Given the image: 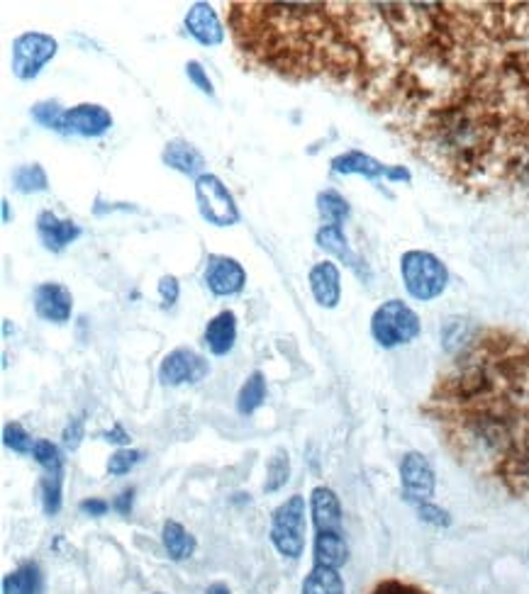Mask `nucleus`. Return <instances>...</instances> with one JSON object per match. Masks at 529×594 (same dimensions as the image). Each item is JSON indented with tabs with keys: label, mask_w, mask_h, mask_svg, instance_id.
<instances>
[{
	"label": "nucleus",
	"mask_w": 529,
	"mask_h": 594,
	"mask_svg": "<svg viewBox=\"0 0 529 594\" xmlns=\"http://www.w3.org/2000/svg\"><path fill=\"white\" fill-rule=\"evenodd\" d=\"M427 412L454 456L513 495L529 492V344L474 329L439 376Z\"/></svg>",
	"instance_id": "nucleus-1"
},
{
	"label": "nucleus",
	"mask_w": 529,
	"mask_h": 594,
	"mask_svg": "<svg viewBox=\"0 0 529 594\" xmlns=\"http://www.w3.org/2000/svg\"><path fill=\"white\" fill-rule=\"evenodd\" d=\"M232 39L249 64L291 80L329 78L342 54L335 3H229Z\"/></svg>",
	"instance_id": "nucleus-2"
},
{
	"label": "nucleus",
	"mask_w": 529,
	"mask_h": 594,
	"mask_svg": "<svg viewBox=\"0 0 529 594\" xmlns=\"http://www.w3.org/2000/svg\"><path fill=\"white\" fill-rule=\"evenodd\" d=\"M401 276L407 295L429 302L439 298L449 286V270L442 258L429 254V251H405L401 256Z\"/></svg>",
	"instance_id": "nucleus-3"
},
{
	"label": "nucleus",
	"mask_w": 529,
	"mask_h": 594,
	"mask_svg": "<svg viewBox=\"0 0 529 594\" xmlns=\"http://www.w3.org/2000/svg\"><path fill=\"white\" fill-rule=\"evenodd\" d=\"M420 317L403 300H386L371 317V337L381 349H398L420 337Z\"/></svg>",
	"instance_id": "nucleus-4"
},
{
	"label": "nucleus",
	"mask_w": 529,
	"mask_h": 594,
	"mask_svg": "<svg viewBox=\"0 0 529 594\" xmlns=\"http://www.w3.org/2000/svg\"><path fill=\"white\" fill-rule=\"evenodd\" d=\"M305 517H307V509H305L303 495L288 497L274 509L268 536H272L274 548L281 553L284 558L298 560L305 553V536H307Z\"/></svg>",
	"instance_id": "nucleus-5"
},
{
	"label": "nucleus",
	"mask_w": 529,
	"mask_h": 594,
	"mask_svg": "<svg viewBox=\"0 0 529 594\" xmlns=\"http://www.w3.org/2000/svg\"><path fill=\"white\" fill-rule=\"evenodd\" d=\"M196 203L205 223L215 227H232L242 219L235 195L229 193L227 186L215 174H203L201 178H196Z\"/></svg>",
	"instance_id": "nucleus-6"
},
{
	"label": "nucleus",
	"mask_w": 529,
	"mask_h": 594,
	"mask_svg": "<svg viewBox=\"0 0 529 594\" xmlns=\"http://www.w3.org/2000/svg\"><path fill=\"white\" fill-rule=\"evenodd\" d=\"M59 52V42L47 33H25L13 39V74L20 80H35Z\"/></svg>",
	"instance_id": "nucleus-7"
},
{
	"label": "nucleus",
	"mask_w": 529,
	"mask_h": 594,
	"mask_svg": "<svg viewBox=\"0 0 529 594\" xmlns=\"http://www.w3.org/2000/svg\"><path fill=\"white\" fill-rule=\"evenodd\" d=\"M401 490L407 505H423V502H432L437 490V476L432 463L423 456L420 451L405 453L401 460Z\"/></svg>",
	"instance_id": "nucleus-8"
},
{
	"label": "nucleus",
	"mask_w": 529,
	"mask_h": 594,
	"mask_svg": "<svg viewBox=\"0 0 529 594\" xmlns=\"http://www.w3.org/2000/svg\"><path fill=\"white\" fill-rule=\"evenodd\" d=\"M207 372H211V364L198 351L178 346L164 356L162 366H159V380L168 388L196 386L207 378Z\"/></svg>",
	"instance_id": "nucleus-9"
},
{
	"label": "nucleus",
	"mask_w": 529,
	"mask_h": 594,
	"mask_svg": "<svg viewBox=\"0 0 529 594\" xmlns=\"http://www.w3.org/2000/svg\"><path fill=\"white\" fill-rule=\"evenodd\" d=\"M329 166H332L335 174L339 176H364L368 180H378V178H388L393 180V184H398V180H405V184H411L413 176L411 170L403 168V166H386L381 164V161L364 154V151L358 149H352V151H344V154L335 156L332 161H329Z\"/></svg>",
	"instance_id": "nucleus-10"
},
{
	"label": "nucleus",
	"mask_w": 529,
	"mask_h": 594,
	"mask_svg": "<svg viewBox=\"0 0 529 594\" xmlns=\"http://www.w3.org/2000/svg\"><path fill=\"white\" fill-rule=\"evenodd\" d=\"M110 127H113V115H110L103 105L81 103L66 110L62 125H59V132L96 139L110 132Z\"/></svg>",
	"instance_id": "nucleus-11"
},
{
	"label": "nucleus",
	"mask_w": 529,
	"mask_h": 594,
	"mask_svg": "<svg viewBox=\"0 0 529 594\" xmlns=\"http://www.w3.org/2000/svg\"><path fill=\"white\" fill-rule=\"evenodd\" d=\"M205 283L217 298L239 295L247 286V270L232 256L211 254L205 266Z\"/></svg>",
	"instance_id": "nucleus-12"
},
{
	"label": "nucleus",
	"mask_w": 529,
	"mask_h": 594,
	"mask_svg": "<svg viewBox=\"0 0 529 594\" xmlns=\"http://www.w3.org/2000/svg\"><path fill=\"white\" fill-rule=\"evenodd\" d=\"M35 312L39 319L52 325H66L74 312L72 290L62 283H39L35 288Z\"/></svg>",
	"instance_id": "nucleus-13"
},
{
	"label": "nucleus",
	"mask_w": 529,
	"mask_h": 594,
	"mask_svg": "<svg viewBox=\"0 0 529 594\" xmlns=\"http://www.w3.org/2000/svg\"><path fill=\"white\" fill-rule=\"evenodd\" d=\"M84 235V229L78 227L74 219L56 217L52 210H42L37 217V237L42 241V247L52 254H62V251L74 244V241Z\"/></svg>",
	"instance_id": "nucleus-14"
},
{
	"label": "nucleus",
	"mask_w": 529,
	"mask_h": 594,
	"mask_svg": "<svg viewBox=\"0 0 529 594\" xmlns=\"http://www.w3.org/2000/svg\"><path fill=\"white\" fill-rule=\"evenodd\" d=\"M186 29L198 45L219 47L225 42V27L211 3H193L186 13Z\"/></svg>",
	"instance_id": "nucleus-15"
},
{
	"label": "nucleus",
	"mask_w": 529,
	"mask_h": 594,
	"mask_svg": "<svg viewBox=\"0 0 529 594\" xmlns=\"http://www.w3.org/2000/svg\"><path fill=\"white\" fill-rule=\"evenodd\" d=\"M307 283H311V293L319 307L335 309L339 300H342V276H339V268L332 261L315 264L311 268V276H307Z\"/></svg>",
	"instance_id": "nucleus-16"
},
{
	"label": "nucleus",
	"mask_w": 529,
	"mask_h": 594,
	"mask_svg": "<svg viewBox=\"0 0 529 594\" xmlns=\"http://www.w3.org/2000/svg\"><path fill=\"white\" fill-rule=\"evenodd\" d=\"M315 241H317V247L327 251V254H332L335 258L342 261V264L347 268H352L354 274L362 278V280H368L371 278V274H368V268L362 258H358L352 247H349V241L344 237V231L342 227H332V225H323L317 229V235H315Z\"/></svg>",
	"instance_id": "nucleus-17"
},
{
	"label": "nucleus",
	"mask_w": 529,
	"mask_h": 594,
	"mask_svg": "<svg viewBox=\"0 0 529 594\" xmlns=\"http://www.w3.org/2000/svg\"><path fill=\"white\" fill-rule=\"evenodd\" d=\"M311 515L315 523V533L344 531L342 527V502L332 488L319 485L311 492Z\"/></svg>",
	"instance_id": "nucleus-18"
},
{
	"label": "nucleus",
	"mask_w": 529,
	"mask_h": 594,
	"mask_svg": "<svg viewBox=\"0 0 529 594\" xmlns=\"http://www.w3.org/2000/svg\"><path fill=\"white\" fill-rule=\"evenodd\" d=\"M162 161L164 166L174 168L184 176L201 178L205 174V156L201 154V149L186 142V139H172V142H166L162 151Z\"/></svg>",
	"instance_id": "nucleus-19"
},
{
	"label": "nucleus",
	"mask_w": 529,
	"mask_h": 594,
	"mask_svg": "<svg viewBox=\"0 0 529 594\" xmlns=\"http://www.w3.org/2000/svg\"><path fill=\"white\" fill-rule=\"evenodd\" d=\"M237 344V315L232 309H223L205 327V346L213 356H227Z\"/></svg>",
	"instance_id": "nucleus-20"
},
{
	"label": "nucleus",
	"mask_w": 529,
	"mask_h": 594,
	"mask_svg": "<svg viewBox=\"0 0 529 594\" xmlns=\"http://www.w3.org/2000/svg\"><path fill=\"white\" fill-rule=\"evenodd\" d=\"M313 556H315V566H325V568H335V570L347 566L349 546H347L344 531L315 533Z\"/></svg>",
	"instance_id": "nucleus-21"
},
{
	"label": "nucleus",
	"mask_w": 529,
	"mask_h": 594,
	"mask_svg": "<svg viewBox=\"0 0 529 594\" xmlns=\"http://www.w3.org/2000/svg\"><path fill=\"white\" fill-rule=\"evenodd\" d=\"M162 543H164L166 556L172 560H176V563H184L188 558H193V553L198 548V541H196L193 533L188 531L184 523H178L174 519L164 521Z\"/></svg>",
	"instance_id": "nucleus-22"
},
{
	"label": "nucleus",
	"mask_w": 529,
	"mask_h": 594,
	"mask_svg": "<svg viewBox=\"0 0 529 594\" xmlns=\"http://www.w3.org/2000/svg\"><path fill=\"white\" fill-rule=\"evenodd\" d=\"M3 594H42L45 576L37 563L27 560L3 578Z\"/></svg>",
	"instance_id": "nucleus-23"
},
{
	"label": "nucleus",
	"mask_w": 529,
	"mask_h": 594,
	"mask_svg": "<svg viewBox=\"0 0 529 594\" xmlns=\"http://www.w3.org/2000/svg\"><path fill=\"white\" fill-rule=\"evenodd\" d=\"M303 594H347L344 578L335 568L313 566L303 580Z\"/></svg>",
	"instance_id": "nucleus-24"
},
{
	"label": "nucleus",
	"mask_w": 529,
	"mask_h": 594,
	"mask_svg": "<svg viewBox=\"0 0 529 594\" xmlns=\"http://www.w3.org/2000/svg\"><path fill=\"white\" fill-rule=\"evenodd\" d=\"M266 400V378L262 370H254L252 376L244 380L237 395V412L239 415H254V412L264 405Z\"/></svg>",
	"instance_id": "nucleus-25"
},
{
	"label": "nucleus",
	"mask_w": 529,
	"mask_h": 594,
	"mask_svg": "<svg viewBox=\"0 0 529 594\" xmlns=\"http://www.w3.org/2000/svg\"><path fill=\"white\" fill-rule=\"evenodd\" d=\"M317 213H319V217H323V225L342 227L349 213H352V207H349L344 195H339L337 190L327 188V190H323V193H317Z\"/></svg>",
	"instance_id": "nucleus-26"
},
{
	"label": "nucleus",
	"mask_w": 529,
	"mask_h": 594,
	"mask_svg": "<svg viewBox=\"0 0 529 594\" xmlns=\"http://www.w3.org/2000/svg\"><path fill=\"white\" fill-rule=\"evenodd\" d=\"M13 188L23 195H35V193H47L49 190V178L47 170L39 164H25L13 170Z\"/></svg>",
	"instance_id": "nucleus-27"
},
{
	"label": "nucleus",
	"mask_w": 529,
	"mask_h": 594,
	"mask_svg": "<svg viewBox=\"0 0 529 594\" xmlns=\"http://www.w3.org/2000/svg\"><path fill=\"white\" fill-rule=\"evenodd\" d=\"M288 478H291V453L288 448H276L274 456L268 458L266 466V480H264V492L266 495H274L281 488H286Z\"/></svg>",
	"instance_id": "nucleus-28"
},
{
	"label": "nucleus",
	"mask_w": 529,
	"mask_h": 594,
	"mask_svg": "<svg viewBox=\"0 0 529 594\" xmlns=\"http://www.w3.org/2000/svg\"><path fill=\"white\" fill-rule=\"evenodd\" d=\"M42 507L47 517H54L64 507V470H47L42 478Z\"/></svg>",
	"instance_id": "nucleus-29"
},
{
	"label": "nucleus",
	"mask_w": 529,
	"mask_h": 594,
	"mask_svg": "<svg viewBox=\"0 0 529 594\" xmlns=\"http://www.w3.org/2000/svg\"><path fill=\"white\" fill-rule=\"evenodd\" d=\"M3 444L13 453H20V456H27L35 448L33 437L27 434V429L20 421H8L3 427Z\"/></svg>",
	"instance_id": "nucleus-30"
},
{
	"label": "nucleus",
	"mask_w": 529,
	"mask_h": 594,
	"mask_svg": "<svg viewBox=\"0 0 529 594\" xmlns=\"http://www.w3.org/2000/svg\"><path fill=\"white\" fill-rule=\"evenodd\" d=\"M29 113H33V119L37 125H42L47 129H56L59 132V125H62V117L66 110H62V105H59L56 100H39Z\"/></svg>",
	"instance_id": "nucleus-31"
},
{
	"label": "nucleus",
	"mask_w": 529,
	"mask_h": 594,
	"mask_svg": "<svg viewBox=\"0 0 529 594\" xmlns=\"http://www.w3.org/2000/svg\"><path fill=\"white\" fill-rule=\"evenodd\" d=\"M33 458L39 463V466L47 470H64V456L62 448L47 439H37L35 448H33Z\"/></svg>",
	"instance_id": "nucleus-32"
},
{
	"label": "nucleus",
	"mask_w": 529,
	"mask_h": 594,
	"mask_svg": "<svg viewBox=\"0 0 529 594\" xmlns=\"http://www.w3.org/2000/svg\"><path fill=\"white\" fill-rule=\"evenodd\" d=\"M142 458H144V453L137 451V448H117L108 460V472L115 478L127 476L129 470H135L139 463H142Z\"/></svg>",
	"instance_id": "nucleus-33"
},
{
	"label": "nucleus",
	"mask_w": 529,
	"mask_h": 594,
	"mask_svg": "<svg viewBox=\"0 0 529 594\" xmlns=\"http://www.w3.org/2000/svg\"><path fill=\"white\" fill-rule=\"evenodd\" d=\"M417 517H420L425 523H429V527H437V529H446L452 527V515H449L446 509L437 507L434 502H423V505H417Z\"/></svg>",
	"instance_id": "nucleus-34"
},
{
	"label": "nucleus",
	"mask_w": 529,
	"mask_h": 594,
	"mask_svg": "<svg viewBox=\"0 0 529 594\" xmlns=\"http://www.w3.org/2000/svg\"><path fill=\"white\" fill-rule=\"evenodd\" d=\"M84 437H86V419L84 417H74L68 425L64 427V434H62V444L66 451H76L78 446L84 444Z\"/></svg>",
	"instance_id": "nucleus-35"
},
{
	"label": "nucleus",
	"mask_w": 529,
	"mask_h": 594,
	"mask_svg": "<svg viewBox=\"0 0 529 594\" xmlns=\"http://www.w3.org/2000/svg\"><path fill=\"white\" fill-rule=\"evenodd\" d=\"M186 76H188V80H191V84H193L198 90H201V93L211 96V98L215 96L213 80H211V76H207V72H205L201 62H188V64H186Z\"/></svg>",
	"instance_id": "nucleus-36"
},
{
	"label": "nucleus",
	"mask_w": 529,
	"mask_h": 594,
	"mask_svg": "<svg viewBox=\"0 0 529 594\" xmlns=\"http://www.w3.org/2000/svg\"><path fill=\"white\" fill-rule=\"evenodd\" d=\"M178 295H181V286H178L176 276H162L159 280V298H162V307L168 309L178 302Z\"/></svg>",
	"instance_id": "nucleus-37"
},
{
	"label": "nucleus",
	"mask_w": 529,
	"mask_h": 594,
	"mask_svg": "<svg viewBox=\"0 0 529 594\" xmlns=\"http://www.w3.org/2000/svg\"><path fill=\"white\" fill-rule=\"evenodd\" d=\"M110 509H113V507H110V502H105L101 497H88V500L81 502V505H78V511H81V515L96 517V519L98 517H105Z\"/></svg>",
	"instance_id": "nucleus-38"
},
{
	"label": "nucleus",
	"mask_w": 529,
	"mask_h": 594,
	"mask_svg": "<svg viewBox=\"0 0 529 594\" xmlns=\"http://www.w3.org/2000/svg\"><path fill=\"white\" fill-rule=\"evenodd\" d=\"M371 594H425L413 585H405V582H398V580H386L378 585Z\"/></svg>",
	"instance_id": "nucleus-39"
},
{
	"label": "nucleus",
	"mask_w": 529,
	"mask_h": 594,
	"mask_svg": "<svg viewBox=\"0 0 529 594\" xmlns=\"http://www.w3.org/2000/svg\"><path fill=\"white\" fill-rule=\"evenodd\" d=\"M133 505H135V488L123 490L113 502H110L113 511H117V515H123V517H127L129 511H133Z\"/></svg>",
	"instance_id": "nucleus-40"
},
{
	"label": "nucleus",
	"mask_w": 529,
	"mask_h": 594,
	"mask_svg": "<svg viewBox=\"0 0 529 594\" xmlns=\"http://www.w3.org/2000/svg\"><path fill=\"white\" fill-rule=\"evenodd\" d=\"M108 444H117V446H127L129 444V434L123 429V425H115L110 431H105V434H101Z\"/></svg>",
	"instance_id": "nucleus-41"
},
{
	"label": "nucleus",
	"mask_w": 529,
	"mask_h": 594,
	"mask_svg": "<svg viewBox=\"0 0 529 594\" xmlns=\"http://www.w3.org/2000/svg\"><path fill=\"white\" fill-rule=\"evenodd\" d=\"M205 594H232V592H229L225 582H213V585L205 590Z\"/></svg>",
	"instance_id": "nucleus-42"
},
{
	"label": "nucleus",
	"mask_w": 529,
	"mask_h": 594,
	"mask_svg": "<svg viewBox=\"0 0 529 594\" xmlns=\"http://www.w3.org/2000/svg\"><path fill=\"white\" fill-rule=\"evenodd\" d=\"M0 207H3V223L8 225L10 219H13V215H10V203H8V198L0 200Z\"/></svg>",
	"instance_id": "nucleus-43"
},
{
	"label": "nucleus",
	"mask_w": 529,
	"mask_h": 594,
	"mask_svg": "<svg viewBox=\"0 0 529 594\" xmlns=\"http://www.w3.org/2000/svg\"><path fill=\"white\" fill-rule=\"evenodd\" d=\"M10 331H15V327H10V319H3V337H10Z\"/></svg>",
	"instance_id": "nucleus-44"
},
{
	"label": "nucleus",
	"mask_w": 529,
	"mask_h": 594,
	"mask_svg": "<svg viewBox=\"0 0 529 594\" xmlns=\"http://www.w3.org/2000/svg\"><path fill=\"white\" fill-rule=\"evenodd\" d=\"M527 560H529V556H527Z\"/></svg>",
	"instance_id": "nucleus-45"
}]
</instances>
